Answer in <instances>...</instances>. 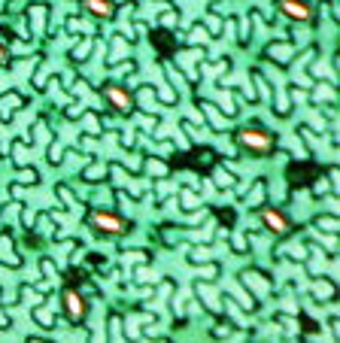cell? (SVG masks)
Returning a JSON list of instances; mask_svg holds the SVG:
<instances>
[{
  "label": "cell",
  "instance_id": "1",
  "mask_svg": "<svg viewBox=\"0 0 340 343\" xmlns=\"http://www.w3.org/2000/svg\"><path fill=\"white\" fill-rule=\"evenodd\" d=\"M91 228L100 234H125L128 231V222L116 213H106V210H94L91 213Z\"/></svg>",
  "mask_w": 340,
  "mask_h": 343
},
{
  "label": "cell",
  "instance_id": "2",
  "mask_svg": "<svg viewBox=\"0 0 340 343\" xmlns=\"http://www.w3.org/2000/svg\"><path fill=\"white\" fill-rule=\"evenodd\" d=\"M237 140H240V146H246L252 155H264V152H271V146H274V140H271V134H264V131H258V128H243L240 134H237Z\"/></svg>",
  "mask_w": 340,
  "mask_h": 343
},
{
  "label": "cell",
  "instance_id": "3",
  "mask_svg": "<svg viewBox=\"0 0 340 343\" xmlns=\"http://www.w3.org/2000/svg\"><path fill=\"white\" fill-rule=\"evenodd\" d=\"M280 9L292 21H310L313 18V9H310L307 0H280Z\"/></svg>",
  "mask_w": 340,
  "mask_h": 343
},
{
  "label": "cell",
  "instance_id": "4",
  "mask_svg": "<svg viewBox=\"0 0 340 343\" xmlns=\"http://www.w3.org/2000/svg\"><path fill=\"white\" fill-rule=\"evenodd\" d=\"M61 301H64L67 319H70V322H82V316H85V301H82V295H79V292H64Z\"/></svg>",
  "mask_w": 340,
  "mask_h": 343
},
{
  "label": "cell",
  "instance_id": "5",
  "mask_svg": "<svg viewBox=\"0 0 340 343\" xmlns=\"http://www.w3.org/2000/svg\"><path fill=\"white\" fill-rule=\"evenodd\" d=\"M261 219H264V225H268L271 231H277V234H286V231H289V219H286L280 210H264Z\"/></svg>",
  "mask_w": 340,
  "mask_h": 343
},
{
  "label": "cell",
  "instance_id": "6",
  "mask_svg": "<svg viewBox=\"0 0 340 343\" xmlns=\"http://www.w3.org/2000/svg\"><path fill=\"white\" fill-rule=\"evenodd\" d=\"M85 9L97 18H109L112 12H116V6H112V0H85Z\"/></svg>",
  "mask_w": 340,
  "mask_h": 343
},
{
  "label": "cell",
  "instance_id": "7",
  "mask_svg": "<svg viewBox=\"0 0 340 343\" xmlns=\"http://www.w3.org/2000/svg\"><path fill=\"white\" fill-rule=\"evenodd\" d=\"M106 97L112 100V106H119L122 112H128V109H131V97H128L122 88H109V91H106Z\"/></svg>",
  "mask_w": 340,
  "mask_h": 343
},
{
  "label": "cell",
  "instance_id": "8",
  "mask_svg": "<svg viewBox=\"0 0 340 343\" xmlns=\"http://www.w3.org/2000/svg\"><path fill=\"white\" fill-rule=\"evenodd\" d=\"M36 319H40L43 325H52V319H49V313H46V310H36Z\"/></svg>",
  "mask_w": 340,
  "mask_h": 343
},
{
  "label": "cell",
  "instance_id": "9",
  "mask_svg": "<svg viewBox=\"0 0 340 343\" xmlns=\"http://www.w3.org/2000/svg\"><path fill=\"white\" fill-rule=\"evenodd\" d=\"M0 61H6V49L3 46H0Z\"/></svg>",
  "mask_w": 340,
  "mask_h": 343
}]
</instances>
